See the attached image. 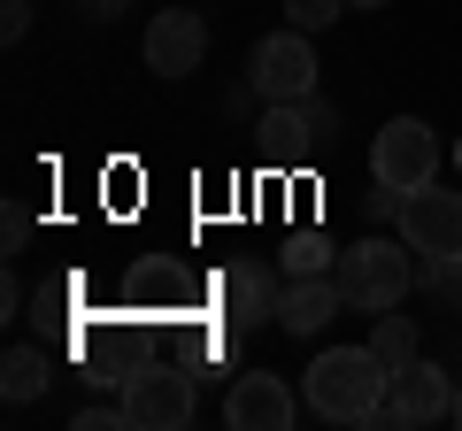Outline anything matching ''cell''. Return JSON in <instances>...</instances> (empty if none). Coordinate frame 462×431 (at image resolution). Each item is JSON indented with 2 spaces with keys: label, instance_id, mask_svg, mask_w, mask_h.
Segmentation results:
<instances>
[{
  "label": "cell",
  "instance_id": "d6986e66",
  "mask_svg": "<svg viewBox=\"0 0 462 431\" xmlns=\"http://www.w3.org/2000/svg\"><path fill=\"white\" fill-rule=\"evenodd\" d=\"M78 424H85V431L108 424V431H116V424H132V416H124V400H116V408H108V400H93V408H78Z\"/></svg>",
  "mask_w": 462,
  "mask_h": 431
},
{
  "label": "cell",
  "instance_id": "7c38bea8",
  "mask_svg": "<svg viewBox=\"0 0 462 431\" xmlns=\"http://www.w3.org/2000/svg\"><path fill=\"white\" fill-rule=\"evenodd\" d=\"M263 154L270 162H309V154H331L324 139H316L309 108L300 100H270V116H263Z\"/></svg>",
  "mask_w": 462,
  "mask_h": 431
},
{
  "label": "cell",
  "instance_id": "3957f363",
  "mask_svg": "<svg viewBox=\"0 0 462 431\" xmlns=\"http://www.w3.org/2000/svg\"><path fill=\"white\" fill-rule=\"evenodd\" d=\"M124 416H132V431L193 424V370L185 362H139L132 378H124Z\"/></svg>",
  "mask_w": 462,
  "mask_h": 431
},
{
  "label": "cell",
  "instance_id": "8992f818",
  "mask_svg": "<svg viewBox=\"0 0 462 431\" xmlns=\"http://www.w3.org/2000/svg\"><path fill=\"white\" fill-rule=\"evenodd\" d=\"M254 85H263V100H309L316 93V47L309 32H270L263 47H254Z\"/></svg>",
  "mask_w": 462,
  "mask_h": 431
},
{
  "label": "cell",
  "instance_id": "52a82bcc",
  "mask_svg": "<svg viewBox=\"0 0 462 431\" xmlns=\"http://www.w3.org/2000/svg\"><path fill=\"white\" fill-rule=\"evenodd\" d=\"M439 416H455V385H447V370H431L424 354H416L409 370H393L378 424H439Z\"/></svg>",
  "mask_w": 462,
  "mask_h": 431
},
{
  "label": "cell",
  "instance_id": "9c48e42d",
  "mask_svg": "<svg viewBox=\"0 0 462 431\" xmlns=\"http://www.w3.org/2000/svg\"><path fill=\"white\" fill-rule=\"evenodd\" d=\"M200 54H208V23H200L193 8H162V16L147 23V69L154 78H193Z\"/></svg>",
  "mask_w": 462,
  "mask_h": 431
},
{
  "label": "cell",
  "instance_id": "5bb4252c",
  "mask_svg": "<svg viewBox=\"0 0 462 431\" xmlns=\"http://www.w3.org/2000/svg\"><path fill=\"white\" fill-rule=\"evenodd\" d=\"M370 354H378L385 370H409V362H416V324H409V316H378V332H370Z\"/></svg>",
  "mask_w": 462,
  "mask_h": 431
},
{
  "label": "cell",
  "instance_id": "2e32d148",
  "mask_svg": "<svg viewBox=\"0 0 462 431\" xmlns=\"http://www.w3.org/2000/svg\"><path fill=\"white\" fill-rule=\"evenodd\" d=\"M346 16V0H285V23H293V32H324V23H339Z\"/></svg>",
  "mask_w": 462,
  "mask_h": 431
},
{
  "label": "cell",
  "instance_id": "9a60e30c",
  "mask_svg": "<svg viewBox=\"0 0 462 431\" xmlns=\"http://www.w3.org/2000/svg\"><path fill=\"white\" fill-rule=\"evenodd\" d=\"M331 262H339V254H331V239H324V232H300L293 247H285V278H324Z\"/></svg>",
  "mask_w": 462,
  "mask_h": 431
},
{
  "label": "cell",
  "instance_id": "30bf717a",
  "mask_svg": "<svg viewBox=\"0 0 462 431\" xmlns=\"http://www.w3.org/2000/svg\"><path fill=\"white\" fill-rule=\"evenodd\" d=\"M216 293H224V324L231 332H254V324H278V270L270 262H231L224 278H216Z\"/></svg>",
  "mask_w": 462,
  "mask_h": 431
},
{
  "label": "cell",
  "instance_id": "8fae6325",
  "mask_svg": "<svg viewBox=\"0 0 462 431\" xmlns=\"http://www.w3.org/2000/svg\"><path fill=\"white\" fill-rule=\"evenodd\" d=\"M339 308H346V300H339V285H331V270H324V278H293V285L278 293V324H285L293 339H316Z\"/></svg>",
  "mask_w": 462,
  "mask_h": 431
},
{
  "label": "cell",
  "instance_id": "5b68a950",
  "mask_svg": "<svg viewBox=\"0 0 462 431\" xmlns=\"http://www.w3.org/2000/svg\"><path fill=\"white\" fill-rule=\"evenodd\" d=\"M401 239L416 254H439V262H462V193H439V185H416L401 200Z\"/></svg>",
  "mask_w": 462,
  "mask_h": 431
},
{
  "label": "cell",
  "instance_id": "ba28073f",
  "mask_svg": "<svg viewBox=\"0 0 462 431\" xmlns=\"http://www.w3.org/2000/svg\"><path fill=\"white\" fill-rule=\"evenodd\" d=\"M224 424H231V431H293V385L270 378V370L231 378V393H224Z\"/></svg>",
  "mask_w": 462,
  "mask_h": 431
},
{
  "label": "cell",
  "instance_id": "7402d4cb",
  "mask_svg": "<svg viewBox=\"0 0 462 431\" xmlns=\"http://www.w3.org/2000/svg\"><path fill=\"white\" fill-rule=\"evenodd\" d=\"M455 416H462V385H455Z\"/></svg>",
  "mask_w": 462,
  "mask_h": 431
},
{
  "label": "cell",
  "instance_id": "6da1fadb",
  "mask_svg": "<svg viewBox=\"0 0 462 431\" xmlns=\"http://www.w3.org/2000/svg\"><path fill=\"white\" fill-rule=\"evenodd\" d=\"M385 385H393V370L370 347H324L309 362V408L324 416V424H378Z\"/></svg>",
  "mask_w": 462,
  "mask_h": 431
},
{
  "label": "cell",
  "instance_id": "603a6c76",
  "mask_svg": "<svg viewBox=\"0 0 462 431\" xmlns=\"http://www.w3.org/2000/svg\"><path fill=\"white\" fill-rule=\"evenodd\" d=\"M455 162H462V139H455Z\"/></svg>",
  "mask_w": 462,
  "mask_h": 431
},
{
  "label": "cell",
  "instance_id": "ac0fdd59",
  "mask_svg": "<svg viewBox=\"0 0 462 431\" xmlns=\"http://www.w3.org/2000/svg\"><path fill=\"white\" fill-rule=\"evenodd\" d=\"M32 32V0H0V39H23Z\"/></svg>",
  "mask_w": 462,
  "mask_h": 431
},
{
  "label": "cell",
  "instance_id": "e0dca14e",
  "mask_svg": "<svg viewBox=\"0 0 462 431\" xmlns=\"http://www.w3.org/2000/svg\"><path fill=\"white\" fill-rule=\"evenodd\" d=\"M300 108H309V124H316V139H324V147H339V108H331L324 93H309V100H300Z\"/></svg>",
  "mask_w": 462,
  "mask_h": 431
},
{
  "label": "cell",
  "instance_id": "44dd1931",
  "mask_svg": "<svg viewBox=\"0 0 462 431\" xmlns=\"http://www.w3.org/2000/svg\"><path fill=\"white\" fill-rule=\"evenodd\" d=\"M346 8H393V0H346Z\"/></svg>",
  "mask_w": 462,
  "mask_h": 431
},
{
  "label": "cell",
  "instance_id": "4fadbf2b",
  "mask_svg": "<svg viewBox=\"0 0 462 431\" xmlns=\"http://www.w3.org/2000/svg\"><path fill=\"white\" fill-rule=\"evenodd\" d=\"M47 378H54V370H47V354H39V347H8V362H0V393L16 400V408L47 393Z\"/></svg>",
  "mask_w": 462,
  "mask_h": 431
},
{
  "label": "cell",
  "instance_id": "277c9868",
  "mask_svg": "<svg viewBox=\"0 0 462 431\" xmlns=\"http://www.w3.org/2000/svg\"><path fill=\"white\" fill-rule=\"evenodd\" d=\"M431 170H439V139H431V124H416V116H393L378 132V147H370V178L378 185L416 193V185H431Z\"/></svg>",
  "mask_w": 462,
  "mask_h": 431
},
{
  "label": "cell",
  "instance_id": "ffe728a7",
  "mask_svg": "<svg viewBox=\"0 0 462 431\" xmlns=\"http://www.w3.org/2000/svg\"><path fill=\"white\" fill-rule=\"evenodd\" d=\"M85 8H93V16H116V8H124V0H85Z\"/></svg>",
  "mask_w": 462,
  "mask_h": 431
},
{
  "label": "cell",
  "instance_id": "7a4b0ae2",
  "mask_svg": "<svg viewBox=\"0 0 462 431\" xmlns=\"http://www.w3.org/2000/svg\"><path fill=\"white\" fill-rule=\"evenodd\" d=\"M331 285H339V300L385 316V308H401L409 285H416V247L409 239H355V247L331 262Z\"/></svg>",
  "mask_w": 462,
  "mask_h": 431
}]
</instances>
